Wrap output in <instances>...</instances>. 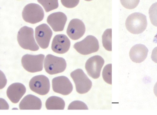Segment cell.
I'll list each match as a JSON object with an SVG mask.
<instances>
[{
    "label": "cell",
    "instance_id": "4",
    "mask_svg": "<svg viewBox=\"0 0 157 115\" xmlns=\"http://www.w3.org/2000/svg\"><path fill=\"white\" fill-rule=\"evenodd\" d=\"M67 64L65 59L48 54L44 61V67L46 72L50 75L63 72L67 68Z\"/></svg>",
    "mask_w": 157,
    "mask_h": 115
},
{
    "label": "cell",
    "instance_id": "11",
    "mask_svg": "<svg viewBox=\"0 0 157 115\" xmlns=\"http://www.w3.org/2000/svg\"><path fill=\"white\" fill-rule=\"evenodd\" d=\"M52 88L55 93L67 96L73 91V85L67 77L58 76L52 80Z\"/></svg>",
    "mask_w": 157,
    "mask_h": 115
},
{
    "label": "cell",
    "instance_id": "5",
    "mask_svg": "<svg viewBox=\"0 0 157 115\" xmlns=\"http://www.w3.org/2000/svg\"><path fill=\"white\" fill-rule=\"evenodd\" d=\"M45 56L43 54L25 55L22 58L21 63L24 69L32 73L42 71L44 68Z\"/></svg>",
    "mask_w": 157,
    "mask_h": 115
},
{
    "label": "cell",
    "instance_id": "28",
    "mask_svg": "<svg viewBox=\"0 0 157 115\" xmlns=\"http://www.w3.org/2000/svg\"><path fill=\"white\" fill-rule=\"evenodd\" d=\"M151 59L152 61L157 63V47L152 50L151 52Z\"/></svg>",
    "mask_w": 157,
    "mask_h": 115
},
{
    "label": "cell",
    "instance_id": "20",
    "mask_svg": "<svg viewBox=\"0 0 157 115\" xmlns=\"http://www.w3.org/2000/svg\"><path fill=\"white\" fill-rule=\"evenodd\" d=\"M38 3L43 6L47 13L53 10H56L59 7L58 1H37Z\"/></svg>",
    "mask_w": 157,
    "mask_h": 115
},
{
    "label": "cell",
    "instance_id": "7",
    "mask_svg": "<svg viewBox=\"0 0 157 115\" xmlns=\"http://www.w3.org/2000/svg\"><path fill=\"white\" fill-rule=\"evenodd\" d=\"M73 47L81 55H90L99 50V42L95 37L89 35L81 41L75 43Z\"/></svg>",
    "mask_w": 157,
    "mask_h": 115
},
{
    "label": "cell",
    "instance_id": "26",
    "mask_svg": "<svg viewBox=\"0 0 157 115\" xmlns=\"http://www.w3.org/2000/svg\"><path fill=\"white\" fill-rule=\"evenodd\" d=\"M1 72V83H0V89H2L5 87L7 83V80L6 79L4 73L2 72V71Z\"/></svg>",
    "mask_w": 157,
    "mask_h": 115
},
{
    "label": "cell",
    "instance_id": "23",
    "mask_svg": "<svg viewBox=\"0 0 157 115\" xmlns=\"http://www.w3.org/2000/svg\"><path fill=\"white\" fill-rule=\"evenodd\" d=\"M87 105L78 100L73 101L71 102L68 107V109H88Z\"/></svg>",
    "mask_w": 157,
    "mask_h": 115
},
{
    "label": "cell",
    "instance_id": "29",
    "mask_svg": "<svg viewBox=\"0 0 157 115\" xmlns=\"http://www.w3.org/2000/svg\"><path fill=\"white\" fill-rule=\"evenodd\" d=\"M153 92H154V94L157 97V82L154 85V88H153Z\"/></svg>",
    "mask_w": 157,
    "mask_h": 115
},
{
    "label": "cell",
    "instance_id": "24",
    "mask_svg": "<svg viewBox=\"0 0 157 115\" xmlns=\"http://www.w3.org/2000/svg\"><path fill=\"white\" fill-rule=\"evenodd\" d=\"M120 2L126 9L133 10L138 6L140 1H120Z\"/></svg>",
    "mask_w": 157,
    "mask_h": 115
},
{
    "label": "cell",
    "instance_id": "10",
    "mask_svg": "<svg viewBox=\"0 0 157 115\" xmlns=\"http://www.w3.org/2000/svg\"><path fill=\"white\" fill-rule=\"evenodd\" d=\"M104 63V60L101 56L96 55L91 57L85 63L87 73L93 79H98L101 75V71Z\"/></svg>",
    "mask_w": 157,
    "mask_h": 115
},
{
    "label": "cell",
    "instance_id": "8",
    "mask_svg": "<svg viewBox=\"0 0 157 115\" xmlns=\"http://www.w3.org/2000/svg\"><path fill=\"white\" fill-rule=\"evenodd\" d=\"M29 87L33 92L40 95H45L50 90V81L48 78L45 75H37L30 80Z\"/></svg>",
    "mask_w": 157,
    "mask_h": 115
},
{
    "label": "cell",
    "instance_id": "16",
    "mask_svg": "<svg viewBox=\"0 0 157 115\" xmlns=\"http://www.w3.org/2000/svg\"><path fill=\"white\" fill-rule=\"evenodd\" d=\"M148 50L142 44L133 46L129 51V57L132 61L140 63L143 62L147 57Z\"/></svg>",
    "mask_w": 157,
    "mask_h": 115
},
{
    "label": "cell",
    "instance_id": "15",
    "mask_svg": "<svg viewBox=\"0 0 157 115\" xmlns=\"http://www.w3.org/2000/svg\"><path fill=\"white\" fill-rule=\"evenodd\" d=\"M26 87L21 83H14L10 85L7 90L8 98L13 104L19 103L26 93Z\"/></svg>",
    "mask_w": 157,
    "mask_h": 115
},
{
    "label": "cell",
    "instance_id": "18",
    "mask_svg": "<svg viewBox=\"0 0 157 115\" xmlns=\"http://www.w3.org/2000/svg\"><path fill=\"white\" fill-rule=\"evenodd\" d=\"M45 106L47 109H64L65 102L61 97L54 96L48 98Z\"/></svg>",
    "mask_w": 157,
    "mask_h": 115
},
{
    "label": "cell",
    "instance_id": "3",
    "mask_svg": "<svg viewBox=\"0 0 157 115\" xmlns=\"http://www.w3.org/2000/svg\"><path fill=\"white\" fill-rule=\"evenodd\" d=\"M22 16L25 22L35 24L44 20V13L40 5L36 3H30L24 8Z\"/></svg>",
    "mask_w": 157,
    "mask_h": 115
},
{
    "label": "cell",
    "instance_id": "6",
    "mask_svg": "<svg viewBox=\"0 0 157 115\" xmlns=\"http://www.w3.org/2000/svg\"><path fill=\"white\" fill-rule=\"evenodd\" d=\"M74 81L77 93L85 94L89 92L92 86V82L81 69H77L71 73Z\"/></svg>",
    "mask_w": 157,
    "mask_h": 115
},
{
    "label": "cell",
    "instance_id": "17",
    "mask_svg": "<svg viewBox=\"0 0 157 115\" xmlns=\"http://www.w3.org/2000/svg\"><path fill=\"white\" fill-rule=\"evenodd\" d=\"M42 106L41 99L32 94L25 97L19 105L20 109H40Z\"/></svg>",
    "mask_w": 157,
    "mask_h": 115
},
{
    "label": "cell",
    "instance_id": "12",
    "mask_svg": "<svg viewBox=\"0 0 157 115\" xmlns=\"http://www.w3.org/2000/svg\"><path fill=\"white\" fill-rule=\"evenodd\" d=\"M85 31L86 28L84 23L79 19H74L69 23L67 33L71 39L77 40L84 35Z\"/></svg>",
    "mask_w": 157,
    "mask_h": 115
},
{
    "label": "cell",
    "instance_id": "13",
    "mask_svg": "<svg viewBox=\"0 0 157 115\" xmlns=\"http://www.w3.org/2000/svg\"><path fill=\"white\" fill-rule=\"evenodd\" d=\"M67 20V15L65 14L58 12L50 14L48 17L47 22L53 31L59 32L64 30Z\"/></svg>",
    "mask_w": 157,
    "mask_h": 115
},
{
    "label": "cell",
    "instance_id": "25",
    "mask_svg": "<svg viewBox=\"0 0 157 115\" xmlns=\"http://www.w3.org/2000/svg\"><path fill=\"white\" fill-rule=\"evenodd\" d=\"M79 0H76V1H64V0H61V2L62 5L64 7L68 9H72L75 8L76 6H78V4L79 3Z\"/></svg>",
    "mask_w": 157,
    "mask_h": 115
},
{
    "label": "cell",
    "instance_id": "21",
    "mask_svg": "<svg viewBox=\"0 0 157 115\" xmlns=\"http://www.w3.org/2000/svg\"><path fill=\"white\" fill-rule=\"evenodd\" d=\"M112 64L105 65L102 71L104 81L108 84H112Z\"/></svg>",
    "mask_w": 157,
    "mask_h": 115
},
{
    "label": "cell",
    "instance_id": "14",
    "mask_svg": "<svg viewBox=\"0 0 157 115\" xmlns=\"http://www.w3.org/2000/svg\"><path fill=\"white\" fill-rule=\"evenodd\" d=\"M71 42L68 38L64 34H58L55 36L51 45L52 50L55 53L63 54L69 50Z\"/></svg>",
    "mask_w": 157,
    "mask_h": 115
},
{
    "label": "cell",
    "instance_id": "19",
    "mask_svg": "<svg viewBox=\"0 0 157 115\" xmlns=\"http://www.w3.org/2000/svg\"><path fill=\"white\" fill-rule=\"evenodd\" d=\"M112 29L105 30L102 37V44L104 48L107 51H112Z\"/></svg>",
    "mask_w": 157,
    "mask_h": 115
},
{
    "label": "cell",
    "instance_id": "22",
    "mask_svg": "<svg viewBox=\"0 0 157 115\" xmlns=\"http://www.w3.org/2000/svg\"><path fill=\"white\" fill-rule=\"evenodd\" d=\"M149 15L151 22L157 27V2L151 5L149 10Z\"/></svg>",
    "mask_w": 157,
    "mask_h": 115
},
{
    "label": "cell",
    "instance_id": "2",
    "mask_svg": "<svg viewBox=\"0 0 157 115\" xmlns=\"http://www.w3.org/2000/svg\"><path fill=\"white\" fill-rule=\"evenodd\" d=\"M17 40L20 46L26 50L36 51L39 50V47L36 42L33 28L24 26L18 32Z\"/></svg>",
    "mask_w": 157,
    "mask_h": 115
},
{
    "label": "cell",
    "instance_id": "27",
    "mask_svg": "<svg viewBox=\"0 0 157 115\" xmlns=\"http://www.w3.org/2000/svg\"><path fill=\"white\" fill-rule=\"evenodd\" d=\"M0 109H9L10 106L7 101L3 98H0Z\"/></svg>",
    "mask_w": 157,
    "mask_h": 115
},
{
    "label": "cell",
    "instance_id": "9",
    "mask_svg": "<svg viewBox=\"0 0 157 115\" xmlns=\"http://www.w3.org/2000/svg\"><path fill=\"white\" fill-rule=\"evenodd\" d=\"M52 35V30L46 24L40 25L36 28V40L38 46L43 49H46L49 46Z\"/></svg>",
    "mask_w": 157,
    "mask_h": 115
},
{
    "label": "cell",
    "instance_id": "1",
    "mask_svg": "<svg viewBox=\"0 0 157 115\" xmlns=\"http://www.w3.org/2000/svg\"><path fill=\"white\" fill-rule=\"evenodd\" d=\"M147 26L146 15L140 13H134L129 15L125 22L128 31L133 34H139L145 31Z\"/></svg>",
    "mask_w": 157,
    "mask_h": 115
}]
</instances>
